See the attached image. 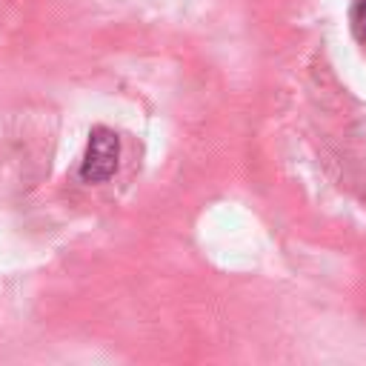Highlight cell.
Wrapping results in <instances>:
<instances>
[{"mask_svg": "<svg viewBox=\"0 0 366 366\" xmlns=\"http://www.w3.org/2000/svg\"><path fill=\"white\" fill-rule=\"evenodd\" d=\"M117 157H120V140L112 129L106 126H94L89 134V146H86V157L80 163V177L86 183H103L114 174L117 169Z\"/></svg>", "mask_w": 366, "mask_h": 366, "instance_id": "cell-1", "label": "cell"}, {"mask_svg": "<svg viewBox=\"0 0 366 366\" xmlns=\"http://www.w3.org/2000/svg\"><path fill=\"white\" fill-rule=\"evenodd\" d=\"M352 31L360 43H366V0H355L352 6Z\"/></svg>", "mask_w": 366, "mask_h": 366, "instance_id": "cell-2", "label": "cell"}]
</instances>
